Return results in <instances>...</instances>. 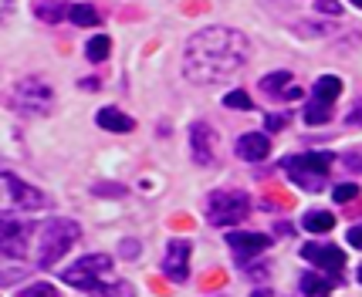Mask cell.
Segmentation results:
<instances>
[{"mask_svg":"<svg viewBox=\"0 0 362 297\" xmlns=\"http://www.w3.org/2000/svg\"><path fill=\"white\" fill-rule=\"evenodd\" d=\"M342 95V81L335 78V75H325V78L315 81V88H312V102L305 105V122L308 126H325L332 119V102Z\"/></svg>","mask_w":362,"mask_h":297,"instance_id":"cell-7","label":"cell"},{"mask_svg":"<svg viewBox=\"0 0 362 297\" xmlns=\"http://www.w3.org/2000/svg\"><path fill=\"white\" fill-rule=\"evenodd\" d=\"M34 14L45 24H58L62 17H68V4H34Z\"/></svg>","mask_w":362,"mask_h":297,"instance_id":"cell-20","label":"cell"},{"mask_svg":"<svg viewBox=\"0 0 362 297\" xmlns=\"http://www.w3.org/2000/svg\"><path fill=\"white\" fill-rule=\"evenodd\" d=\"M68 17H71V24H78V28L98 24V11L88 7V4H71V7H68Z\"/></svg>","mask_w":362,"mask_h":297,"instance_id":"cell-19","label":"cell"},{"mask_svg":"<svg viewBox=\"0 0 362 297\" xmlns=\"http://www.w3.org/2000/svg\"><path fill=\"white\" fill-rule=\"evenodd\" d=\"M251 217V200L240 189H217L206 196V219L214 226H237Z\"/></svg>","mask_w":362,"mask_h":297,"instance_id":"cell-6","label":"cell"},{"mask_svg":"<svg viewBox=\"0 0 362 297\" xmlns=\"http://www.w3.org/2000/svg\"><path fill=\"white\" fill-rule=\"evenodd\" d=\"M332 162H335V156H329V152H305V156H288L281 166L295 186L315 193V189H322L329 183Z\"/></svg>","mask_w":362,"mask_h":297,"instance_id":"cell-4","label":"cell"},{"mask_svg":"<svg viewBox=\"0 0 362 297\" xmlns=\"http://www.w3.org/2000/svg\"><path fill=\"white\" fill-rule=\"evenodd\" d=\"M189 142H193V159L200 166H210L214 162V132L206 122H193L189 128Z\"/></svg>","mask_w":362,"mask_h":297,"instance_id":"cell-14","label":"cell"},{"mask_svg":"<svg viewBox=\"0 0 362 297\" xmlns=\"http://www.w3.org/2000/svg\"><path fill=\"white\" fill-rule=\"evenodd\" d=\"M268 152H271V139L264 132H247V135L237 139V156L244 162H261V159H268Z\"/></svg>","mask_w":362,"mask_h":297,"instance_id":"cell-13","label":"cell"},{"mask_svg":"<svg viewBox=\"0 0 362 297\" xmlns=\"http://www.w3.org/2000/svg\"><path fill=\"white\" fill-rule=\"evenodd\" d=\"M332 196H335V203H349V200L359 196V186L356 183H339V186L332 189Z\"/></svg>","mask_w":362,"mask_h":297,"instance_id":"cell-23","label":"cell"},{"mask_svg":"<svg viewBox=\"0 0 362 297\" xmlns=\"http://www.w3.org/2000/svg\"><path fill=\"white\" fill-rule=\"evenodd\" d=\"M315 11H322V14H342V4H315Z\"/></svg>","mask_w":362,"mask_h":297,"instance_id":"cell-28","label":"cell"},{"mask_svg":"<svg viewBox=\"0 0 362 297\" xmlns=\"http://www.w3.org/2000/svg\"><path fill=\"white\" fill-rule=\"evenodd\" d=\"M261 92L271 95V98H301V88L291 81V75L288 71H271L268 78H261Z\"/></svg>","mask_w":362,"mask_h":297,"instance_id":"cell-15","label":"cell"},{"mask_svg":"<svg viewBox=\"0 0 362 297\" xmlns=\"http://www.w3.org/2000/svg\"><path fill=\"white\" fill-rule=\"evenodd\" d=\"M14 102L21 111H31V115H45L54 105V95L41 78H24L14 88Z\"/></svg>","mask_w":362,"mask_h":297,"instance_id":"cell-8","label":"cell"},{"mask_svg":"<svg viewBox=\"0 0 362 297\" xmlns=\"http://www.w3.org/2000/svg\"><path fill=\"white\" fill-rule=\"evenodd\" d=\"M346 122L349 126H362V102H356V109L346 115Z\"/></svg>","mask_w":362,"mask_h":297,"instance_id":"cell-27","label":"cell"},{"mask_svg":"<svg viewBox=\"0 0 362 297\" xmlns=\"http://www.w3.org/2000/svg\"><path fill=\"white\" fill-rule=\"evenodd\" d=\"M17 297H58V291H54L51 284H31V287H24Z\"/></svg>","mask_w":362,"mask_h":297,"instance_id":"cell-24","label":"cell"},{"mask_svg":"<svg viewBox=\"0 0 362 297\" xmlns=\"http://www.w3.org/2000/svg\"><path fill=\"white\" fill-rule=\"evenodd\" d=\"M301 257L312 260L318 270H325L332 281H342V270H346V253L332 243H305L301 247Z\"/></svg>","mask_w":362,"mask_h":297,"instance_id":"cell-9","label":"cell"},{"mask_svg":"<svg viewBox=\"0 0 362 297\" xmlns=\"http://www.w3.org/2000/svg\"><path fill=\"white\" fill-rule=\"evenodd\" d=\"M346 240L352 243V247H356V250H362V223H359V226H352V230H349Z\"/></svg>","mask_w":362,"mask_h":297,"instance_id":"cell-26","label":"cell"},{"mask_svg":"<svg viewBox=\"0 0 362 297\" xmlns=\"http://www.w3.org/2000/svg\"><path fill=\"white\" fill-rule=\"evenodd\" d=\"M62 281L88 291L92 297H132V287L126 281L112 277V260L105 253H88V257H81L78 264L64 267Z\"/></svg>","mask_w":362,"mask_h":297,"instance_id":"cell-2","label":"cell"},{"mask_svg":"<svg viewBox=\"0 0 362 297\" xmlns=\"http://www.w3.org/2000/svg\"><path fill=\"white\" fill-rule=\"evenodd\" d=\"M223 105L227 109H237V111H251V98H247V92H230L227 98H223Z\"/></svg>","mask_w":362,"mask_h":297,"instance_id":"cell-22","label":"cell"},{"mask_svg":"<svg viewBox=\"0 0 362 297\" xmlns=\"http://www.w3.org/2000/svg\"><path fill=\"white\" fill-rule=\"evenodd\" d=\"M251 58V41L234 28H204L187 41L183 71L197 85H214L237 75Z\"/></svg>","mask_w":362,"mask_h":297,"instance_id":"cell-1","label":"cell"},{"mask_svg":"<svg viewBox=\"0 0 362 297\" xmlns=\"http://www.w3.org/2000/svg\"><path fill=\"white\" fill-rule=\"evenodd\" d=\"M47 196L41 189L28 186L14 172H0V213H34L45 210Z\"/></svg>","mask_w":362,"mask_h":297,"instance_id":"cell-5","label":"cell"},{"mask_svg":"<svg viewBox=\"0 0 362 297\" xmlns=\"http://www.w3.org/2000/svg\"><path fill=\"white\" fill-rule=\"evenodd\" d=\"M281 126H288V111L284 115H268V122H264L268 132H274V128H281Z\"/></svg>","mask_w":362,"mask_h":297,"instance_id":"cell-25","label":"cell"},{"mask_svg":"<svg viewBox=\"0 0 362 297\" xmlns=\"http://www.w3.org/2000/svg\"><path fill=\"white\" fill-rule=\"evenodd\" d=\"M346 162L352 166V169H362V152H352V156H346Z\"/></svg>","mask_w":362,"mask_h":297,"instance_id":"cell-29","label":"cell"},{"mask_svg":"<svg viewBox=\"0 0 362 297\" xmlns=\"http://www.w3.org/2000/svg\"><path fill=\"white\" fill-rule=\"evenodd\" d=\"M227 243H230V250H234L237 260H251V257H257L261 250L271 247V240L261 234H230Z\"/></svg>","mask_w":362,"mask_h":297,"instance_id":"cell-12","label":"cell"},{"mask_svg":"<svg viewBox=\"0 0 362 297\" xmlns=\"http://www.w3.org/2000/svg\"><path fill=\"white\" fill-rule=\"evenodd\" d=\"M109 51H112V41L105 37V34L92 37V41H88V47H85V54H88L92 61H105V58H109Z\"/></svg>","mask_w":362,"mask_h":297,"instance_id":"cell-21","label":"cell"},{"mask_svg":"<svg viewBox=\"0 0 362 297\" xmlns=\"http://www.w3.org/2000/svg\"><path fill=\"white\" fill-rule=\"evenodd\" d=\"M359 284H362V267H359Z\"/></svg>","mask_w":362,"mask_h":297,"instance_id":"cell-30","label":"cell"},{"mask_svg":"<svg viewBox=\"0 0 362 297\" xmlns=\"http://www.w3.org/2000/svg\"><path fill=\"white\" fill-rule=\"evenodd\" d=\"M163 277L183 284L189 277V240H173L163 257Z\"/></svg>","mask_w":362,"mask_h":297,"instance_id":"cell-11","label":"cell"},{"mask_svg":"<svg viewBox=\"0 0 362 297\" xmlns=\"http://www.w3.org/2000/svg\"><path fill=\"white\" fill-rule=\"evenodd\" d=\"M339 281H332V277H322V274H301V281H298V287H301V294L305 297H325L335 287Z\"/></svg>","mask_w":362,"mask_h":297,"instance_id":"cell-17","label":"cell"},{"mask_svg":"<svg viewBox=\"0 0 362 297\" xmlns=\"http://www.w3.org/2000/svg\"><path fill=\"white\" fill-rule=\"evenodd\" d=\"M305 230L308 234H329L332 226H335V217L332 213H325V210H312V213H305Z\"/></svg>","mask_w":362,"mask_h":297,"instance_id":"cell-18","label":"cell"},{"mask_svg":"<svg viewBox=\"0 0 362 297\" xmlns=\"http://www.w3.org/2000/svg\"><path fill=\"white\" fill-rule=\"evenodd\" d=\"M95 122L105 128V132H132V128H136V122H132L129 115H122V111L112 109V105L98 111V115H95Z\"/></svg>","mask_w":362,"mask_h":297,"instance_id":"cell-16","label":"cell"},{"mask_svg":"<svg viewBox=\"0 0 362 297\" xmlns=\"http://www.w3.org/2000/svg\"><path fill=\"white\" fill-rule=\"evenodd\" d=\"M28 234H31L28 223H17V219L0 217V253L21 260V257L28 253Z\"/></svg>","mask_w":362,"mask_h":297,"instance_id":"cell-10","label":"cell"},{"mask_svg":"<svg viewBox=\"0 0 362 297\" xmlns=\"http://www.w3.org/2000/svg\"><path fill=\"white\" fill-rule=\"evenodd\" d=\"M78 240H81V226L75 219H47L41 226V234H37L34 260H37V267H54Z\"/></svg>","mask_w":362,"mask_h":297,"instance_id":"cell-3","label":"cell"}]
</instances>
